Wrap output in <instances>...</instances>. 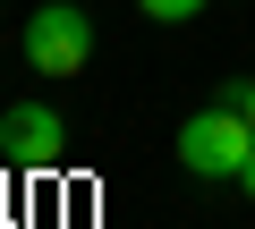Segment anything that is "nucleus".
<instances>
[{
  "instance_id": "7ed1b4c3",
  "label": "nucleus",
  "mask_w": 255,
  "mask_h": 229,
  "mask_svg": "<svg viewBox=\"0 0 255 229\" xmlns=\"http://www.w3.org/2000/svg\"><path fill=\"white\" fill-rule=\"evenodd\" d=\"M60 145H68V128H60V110L51 102H17V110H0V170H51L60 161Z\"/></svg>"
},
{
  "instance_id": "f257e3e1",
  "label": "nucleus",
  "mask_w": 255,
  "mask_h": 229,
  "mask_svg": "<svg viewBox=\"0 0 255 229\" xmlns=\"http://www.w3.org/2000/svg\"><path fill=\"white\" fill-rule=\"evenodd\" d=\"M255 161V119H247V85H221L213 110L179 128V170L187 178H238Z\"/></svg>"
},
{
  "instance_id": "20e7f679",
  "label": "nucleus",
  "mask_w": 255,
  "mask_h": 229,
  "mask_svg": "<svg viewBox=\"0 0 255 229\" xmlns=\"http://www.w3.org/2000/svg\"><path fill=\"white\" fill-rule=\"evenodd\" d=\"M136 9H145V17H162V26H187L204 0H136Z\"/></svg>"
},
{
  "instance_id": "39448f33",
  "label": "nucleus",
  "mask_w": 255,
  "mask_h": 229,
  "mask_svg": "<svg viewBox=\"0 0 255 229\" xmlns=\"http://www.w3.org/2000/svg\"><path fill=\"white\" fill-rule=\"evenodd\" d=\"M238 187H247V195H255V161H247V170H238Z\"/></svg>"
},
{
  "instance_id": "f03ea898",
  "label": "nucleus",
  "mask_w": 255,
  "mask_h": 229,
  "mask_svg": "<svg viewBox=\"0 0 255 229\" xmlns=\"http://www.w3.org/2000/svg\"><path fill=\"white\" fill-rule=\"evenodd\" d=\"M26 60H34V76H77V68L94 60V17L77 9V0L34 9V17H26Z\"/></svg>"
},
{
  "instance_id": "423d86ee",
  "label": "nucleus",
  "mask_w": 255,
  "mask_h": 229,
  "mask_svg": "<svg viewBox=\"0 0 255 229\" xmlns=\"http://www.w3.org/2000/svg\"><path fill=\"white\" fill-rule=\"evenodd\" d=\"M247 119H255V76H247Z\"/></svg>"
}]
</instances>
